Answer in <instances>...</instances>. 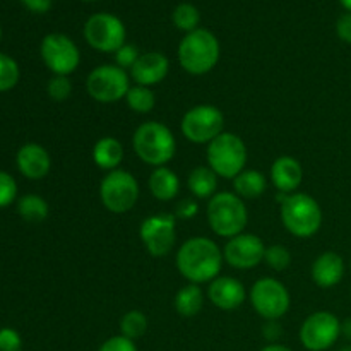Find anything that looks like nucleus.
Listing matches in <instances>:
<instances>
[{
	"label": "nucleus",
	"instance_id": "dca6fc26",
	"mask_svg": "<svg viewBox=\"0 0 351 351\" xmlns=\"http://www.w3.org/2000/svg\"><path fill=\"white\" fill-rule=\"evenodd\" d=\"M170 71V60L167 55L160 53V51H147V53H141L134 67L130 69V77L136 81V84L146 86H156L163 81Z\"/></svg>",
	"mask_w": 351,
	"mask_h": 351
},
{
	"label": "nucleus",
	"instance_id": "0eeeda50",
	"mask_svg": "<svg viewBox=\"0 0 351 351\" xmlns=\"http://www.w3.org/2000/svg\"><path fill=\"white\" fill-rule=\"evenodd\" d=\"M99 197L103 206L115 215H123L136 206L139 199V184L127 170H113L99 185Z\"/></svg>",
	"mask_w": 351,
	"mask_h": 351
},
{
	"label": "nucleus",
	"instance_id": "4468645a",
	"mask_svg": "<svg viewBox=\"0 0 351 351\" xmlns=\"http://www.w3.org/2000/svg\"><path fill=\"white\" fill-rule=\"evenodd\" d=\"M341 336V322L326 311L314 312L300 328V341L308 351H326Z\"/></svg>",
	"mask_w": 351,
	"mask_h": 351
},
{
	"label": "nucleus",
	"instance_id": "5701e85b",
	"mask_svg": "<svg viewBox=\"0 0 351 351\" xmlns=\"http://www.w3.org/2000/svg\"><path fill=\"white\" fill-rule=\"evenodd\" d=\"M187 185L197 199H211L218 194V175L209 167H197L189 173Z\"/></svg>",
	"mask_w": 351,
	"mask_h": 351
},
{
	"label": "nucleus",
	"instance_id": "2eb2a0df",
	"mask_svg": "<svg viewBox=\"0 0 351 351\" xmlns=\"http://www.w3.org/2000/svg\"><path fill=\"white\" fill-rule=\"evenodd\" d=\"M266 245L252 233H240L228 240L223 250L226 263L235 269H252L264 261Z\"/></svg>",
	"mask_w": 351,
	"mask_h": 351
},
{
	"label": "nucleus",
	"instance_id": "9b49d317",
	"mask_svg": "<svg viewBox=\"0 0 351 351\" xmlns=\"http://www.w3.org/2000/svg\"><path fill=\"white\" fill-rule=\"evenodd\" d=\"M250 304L261 317L278 321L290 308V291L276 278H263L256 281L250 290Z\"/></svg>",
	"mask_w": 351,
	"mask_h": 351
},
{
	"label": "nucleus",
	"instance_id": "a18cd8bd",
	"mask_svg": "<svg viewBox=\"0 0 351 351\" xmlns=\"http://www.w3.org/2000/svg\"><path fill=\"white\" fill-rule=\"evenodd\" d=\"M0 40H2V27H0Z\"/></svg>",
	"mask_w": 351,
	"mask_h": 351
},
{
	"label": "nucleus",
	"instance_id": "f3484780",
	"mask_svg": "<svg viewBox=\"0 0 351 351\" xmlns=\"http://www.w3.org/2000/svg\"><path fill=\"white\" fill-rule=\"evenodd\" d=\"M208 297L215 307L221 311H235L245 302V287L232 276H218L211 281Z\"/></svg>",
	"mask_w": 351,
	"mask_h": 351
},
{
	"label": "nucleus",
	"instance_id": "39448f33",
	"mask_svg": "<svg viewBox=\"0 0 351 351\" xmlns=\"http://www.w3.org/2000/svg\"><path fill=\"white\" fill-rule=\"evenodd\" d=\"M283 226L297 239H311L322 226V209L312 195L290 194L281 204Z\"/></svg>",
	"mask_w": 351,
	"mask_h": 351
},
{
	"label": "nucleus",
	"instance_id": "49530a36",
	"mask_svg": "<svg viewBox=\"0 0 351 351\" xmlns=\"http://www.w3.org/2000/svg\"><path fill=\"white\" fill-rule=\"evenodd\" d=\"M84 2H95V0H84Z\"/></svg>",
	"mask_w": 351,
	"mask_h": 351
},
{
	"label": "nucleus",
	"instance_id": "aec40b11",
	"mask_svg": "<svg viewBox=\"0 0 351 351\" xmlns=\"http://www.w3.org/2000/svg\"><path fill=\"white\" fill-rule=\"evenodd\" d=\"M345 276V261L336 252H324L312 264V280L319 288H335Z\"/></svg>",
	"mask_w": 351,
	"mask_h": 351
},
{
	"label": "nucleus",
	"instance_id": "7c9ffc66",
	"mask_svg": "<svg viewBox=\"0 0 351 351\" xmlns=\"http://www.w3.org/2000/svg\"><path fill=\"white\" fill-rule=\"evenodd\" d=\"M264 263L274 271H285L291 264V254L287 247L280 245H271L266 247V252H264Z\"/></svg>",
	"mask_w": 351,
	"mask_h": 351
},
{
	"label": "nucleus",
	"instance_id": "f257e3e1",
	"mask_svg": "<svg viewBox=\"0 0 351 351\" xmlns=\"http://www.w3.org/2000/svg\"><path fill=\"white\" fill-rule=\"evenodd\" d=\"M223 252L208 237L185 240L177 252V269L189 283L201 285L218 278L223 266Z\"/></svg>",
	"mask_w": 351,
	"mask_h": 351
},
{
	"label": "nucleus",
	"instance_id": "37998d69",
	"mask_svg": "<svg viewBox=\"0 0 351 351\" xmlns=\"http://www.w3.org/2000/svg\"><path fill=\"white\" fill-rule=\"evenodd\" d=\"M339 2H341V5L345 7L348 12H351V0H339Z\"/></svg>",
	"mask_w": 351,
	"mask_h": 351
},
{
	"label": "nucleus",
	"instance_id": "4be33fe9",
	"mask_svg": "<svg viewBox=\"0 0 351 351\" xmlns=\"http://www.w3.org/2000/svg\"><path fill=\"white\" fill-rule=\"evenodd\" d=\"M147 185H149L151 194L158 201H171L177 197L178 191H180V180H178L177 173L168 167L154 168Z\"/></svg>",
	"mask_w": 351,
	"mask_h": 351
},
{
	"label": "nucleus",
	"instance_id": "ea45409f",
	"mask_svg": "<svg viewBox=\"0 0 351 351\" xmlns=\"http://www.w3.org/2000/svg\"><path fill=\"white\" fill-rule=\"evenodd\" d=\"M264 336H266L269 341H274L281 336V326L278 324V321H267V324L264 326Z\"/></svg>",
	"mask_w": 351,
	"mask_h": 351
},
{
	"label": "nucleus",
	"instance_id": "f8f14e48",
	"mask_svg": "<svg viewBox=\"0 0 351 351\" xmlns=\"http://www.w3.org/2000/svg\"><path fill=\"white\" fill-rule=\"evenodd\" d=\"M40 55L45 65L55 75H71L81 64V51L77 45L62 33H50L40 45Z\"/></svg>",
	"mask_w": 351,
	"mask_h": 351
},
{
	"label": "nucleus",
	"instance_id": "a211bd4d",
	"mask_svg": "<svg viewBox=\"0 0 351 351\" xmlns=\"http://www.w3.org/2000/svg\"><path fill=\"white\" fill-rule=\"evenodd\" d=\"M17 168L29 180H41L51 168V158L43 146L36 143H27L17 151Z\"/></svg>",
	"mask_w": 351,
	"mask_h": 351
},
{
	"label": "nucleus",
	"instance_id": "c03bdc74",
	"mask_svg": "<svg viewBox=\"0 0 351 351\" xmlns=\"http://www.w3.org/2000/svg\"><path fill=\"white\" fill-rule=\"evenodd\" d=\"M339 351H351V345H348V346H345V348H341Z\"/></svg>",
	"mask_w": 351,
	"mask_h": 351
},
{
	"label": "nucleus",
	"instance_id": "ddd939ff",
	"mask_svg": "<svg viewBox=\"0 0 351 351\" xmlns=\"http://www.w3.org/2000/svg\"><path fill=\"white\" fill-rule=\"evenodd\" d=\"M141 242L153 257H163L173 249L177 240V216L170 213L153 215L141 223Z\"/></svg>",
	"mask_w": 351,
	"mask_h": 351
},
{
	"label": "nucleus",
	"instance_id": "58836bf2",
	"mask_svg": "<svg viewBox=\"0 0 351 351\" xmlns=\"http://www.w3.org/2000/svg\"><path fill=\"white\" fill-rule=\"evenodd\" d=\"M27 10L36 14H45L50 10L51 0H21Z\"/></svg>",
	"mask_w": 351,
	"mask_h": 351
},
{
	"label": "nucleus",
	"instance_id": "2f4dec72",
	"mask_svg": "<svg viewBox=\"0 0 351 351\" xmlns=\"http://www.w3.org/2000/svg\"><path fill=\"white\" fill-rule=\"evenodd\" d=\"M47 91L51 99L55 101H65L72 95V82L69 81L67 75H53L48 81Z\"/></svg>",
	"mask_w": 351,
	"mask_h": 351
},
{
	"label": "nucleus",
	"instance_id": "6e6552de",
	"mask_svg": "<svg viewBox=\"0 0 351 351\" xmlns=\"http://www.w3.org/2000/svg\"><path fill=\"white\" fill-rule=\"evenodd\" d=\"M86 89L89 96L99 103L120 101L130 89L129 74L115 64L99 65L89 72Z\"/></svg>",
	"mask_w": 351,
	"mask_h": 351
},
{
	"label": "nucleus",
	"instance_id": "a878e982",
	"mask_svg": "<svg viewBox=\"0 0 351 351\" xmlns=\"http://www.w3.org/2000/svg\"><path fill=\"white\" fill-rule=\"evenodd\" d=\"M48 204L43 197L34 194H27L24 197L19 199L17 202V213L21 215V218L26 219L31 223H40L45 221L48 216Z\"/></svg>",
	"mask_w": 351,
	"mask_h": 351
},
{
	"label": "nucleus",
	"instance_id": "bb28decb",
	"mask_svg": "<svg viewBox=\"0 0 351 351\" xmlns=\"http://www.w3.org/2000/svg\"><path fill=\"white\" fill-rule=\"evenodd\" d=\"M125 101L129 108L136 113H149L156 105V98H154V93L151 91V88L139 84L130 86Z\"/></svg>",
	"mask_w": 351,
	"mask_h": 351
},
{
	"label": "nucleus",
	"instance_id": "9d476101",
	"mask_svg": "<svg viewBox=\"0 0 351 351\" xmlns=\"http://www.w3.org/2000/svg\"><path fill=\"white\" fill-rule=\"evenodd\" d=\"M225 117L215 105H197L189 110L180 123L185 139L194 144H209L223 134Z\"/></svg>",
	"mask_w": 351,
	"mask_h": 351
},
{
	"label": "nucleus",
	"instance_id": "79ce46f5",
	"mask_svg": "<svg viewBox=\"0 0 351 351\" xmlns=\"http://www.w3.org/2000/svg\"><path fill=\"white\" fill-rule=\"evenodd\" d=\"M261 351H291V350L287 348V346H283V345H269Z\"/></svg>",
	"mask_w": 351,
	"mask_h": 351
},
{
	"label": "nucleus",
	"instance_id": "412c9836",
	"mask_svg": "<svg viewBox=\"0 0 351 351\" xmlns=\"http://www.w3.org/2000/svg\"><path fill=\"white\" fill-rule=\"evenodd\" d=\"M93 160L101 170H119V165L123 160L122 143L112 136L101 137L96 141L95 147H93Z\"/></svg>",
	"mask_w": 351,
	"mask_h": 351
},
{
	"label": "nucleus",
	"instance_id": "6ab92c4d",
	"mask_svg": "<svg viewBox=\"0 0 351 351\" xmlns=\"http://www.w3.org/2000/svg\"><path fill=\"white\" fill-rule=\"evenodd\" d=\"M271 180L273 185L278 189V192L291 194L300 187L304 180V168L300 161L293 156H280L274 160L271 167Z\"/></svg>",
	"mask_w": 351,
	"mask_h": 351
},
{
	"label": "nucleus",
	"instance_id": "c9c22d12",
	"mask_svg": "<svg viewBox=\"0 0 351 351\" xmlns=\"http://www.w3.org/2000/svg\"><path fill=\"white\" fill-rule=\"evenodd\" d=\"M98 351H137L136 343L132 339L125 338V336H112L110 339H106Z\"/></svg>",
	"mask_w": 351,
	"mask_h": 351
},
{
	"label": "nucleus",
	"instance_id": "c85d7f7f",
	"mask_svg": "<svg viewBox=\"0 0 351 351\" xmlns=\"http://www.w3.org/2000/svg\"><path fill=\"white\" fill-rule=\"evenodd\" d=\"M147 331V317L141 311H129L120 319V332L129 339H137Z\"/></svg>",
	"mask_w": 351,
	"mask_h": 351
},
{
	"label": "nucleus",
	"instance_id": "1a4fd4ad",
	"mask_svg": "<svg viewBox=\"0 0 351 351\" xmlns=\"http://www.w3.org/2000/svg\"><path fill=\"white\" fill-rule=\"evenodd\" d=\"M127 31L122 19L110 12L93 14L84 24V38L88 45L103 53H115L125 45Z\"/></svg>",
	"mask_w": 351,
	"mask_h": 351
},
{
	"label": "nucleus",
	"instance_id": "f704fd0d",
	"mask_svg": "<svg viewBox=\"0 0 351 351\" xmlns=\"http://www.w3.org/2000/svg\"><path fill=\"white\" fill-rule=\"evenodd\" d=\"M23 350V339L19 332L12 328L0 329V351H21Z\"/></svg>",
	"mask_w": 351,
	"mask_h": 351
},
{
	"label": "nucleus",
	"instance_id": "393cba45",
	"mask_svg": "<svg viewBox=\"0 0 351 351\" xmlns=\"http://www.w3.org/2000/svg\"><path fill=\"white\" fill-rule=\"evenodd\" d=\"M202 305H204V293L199 285L189 283L175 295V308L182 317H195L202 311Z\"/></svg>",
	"mask_w": 351,
	"mask_h": 351
},
{
	"label": "nucleus",
	"instance_id": "423d86ee",
	"mask_svg": "<svg viewBox=\"0 0 351 351\" xmlns=\"http://www.w3.org/2000/svg\"><path fill=\"white\" fill-rule=\"evenodd\" d=\"M206 158H208V167L218 177L233 180L237 175L245 170L247 146L242 137L237 134L223 132L208 144Z\"/></svg>",
	"mask_w": 351,
	"mask_h": 351
},
{
	"label": "nucleus",
	"instance_id": "e433bc0d",
	"mask_svg": "<svg viewBox=\"0 0 351 351\" xmlns=\"http://www.w3.org/2000/svg\"><path fill=\"white\" fill-rule=\"evenodd\" d=\"M199 215V204L195 201H191V199H184L182 202H178L177 211H175V216L180 219H192Z\"/></svg>",
	"mask_w": 351,
	"mask_h": 351
},
{
	"label": "nucleus",
	"instance_id": "20e7f679",
	"mask_svg": "<svg viewBox=\"0 0 351 351\" xmlns=\"http://www.w3.org/2000/svg\"><path fill=\"white\" fill-rule=\"evenodd\" d=\"M249 213L242 197L233 192H218L209 199L208 223L213 232L223 239H233L245 230Z\"/></svg>",
	"mask_w": 351,
	"mask_h": 351
},
{
	"label": "nucleus",
	"instance_id": "4c0bfd02",
	"mask_svg": "<svg viewBox=\"0 0 351 351\" xmlns=\"http://www.w3.org/2000/svg\"><path fill=\"white\" fill-rule=\"evenodd\" d=\"M336 33H338L339 40L345 43H351V12L343 14L336 23Z\"/></svg>",
	"mask_w": 351,
	"mask_h": 351
},
{
	"label": "nucleus",
	"instance_id": "c756f323",
	"mask_svg": "<svg viewBox=\"0 0 351 351\" xmlns=\"http://www.w3.org/2000/svg\"><path fill=\"white\" fill-rule=\"evenodd\" d=\"M19 65L12 57L0 53V93L9 91L19 82Z\"/></svg>",
	"mask_w": 351,
	"mask_h": 351
},
{
	"label": "nucleus",
	"instance_id": "a19ab883",
	"mask_svg": "<svg viewBox=\"0 0 351 351\" xmlns=\"http://www.w3.org/2000/svg\"><path fill=\"white\" fill-rule=\"evenodd\" d=\"M341 335H345L346 338L351 339V317L346 319V321L341 324Z\"/></svg>",
	"mask_w": 351,
	"mask_h": 351
},
{
	"label": "nucleus",
	"instance_id": "7ed1b4c3",
	"mask_svg": "<svg viewBox=\"0 0 351 351\" xmlns=\"http://www.w3.org/2000/svg\"><path fill=\"white\" fill-rule=\"evenodd\" d=\"M132 146L141 161L151 167H165L177 153L173 132L161 122H146L134 132Z\"/></svg>",
	"mask_w": 351,
	"mask_h": 351
},
{
	"label": "nucleus",
	"instance_id": "cd10ccee",
	"mask_svg": "<svg viewBox=\"0 0 351 351\" xmlns=\"http://www.w3.org/2000/svg\"><path fill=\"white\" fill-rule=\"evenodd\" d=\"M171 19H173V24L180 31L192 33V31L199 29L197 26L201 23V12H199L195 5L184 2L175 7L173 14H171Z\"/></svg>",
	"mask_w": 351,
	"mask_h": 351
},
{
	"label": "nucleus",
	"instance_id": "b1692460",
	"mask_svg": "<svg viewBox=\"0 0 351 351\" xmlns=\"http://www.w3.org/2000/svg\"><path fill=\"white\" fill-rule=\"evenodd\" d=\"M233 187L240 197L256 199L267 191V178L257 170H243L233 178Z\"/></svg>",
	"mask_w": 351,
	"mask_h": 351
},
{
	"label": "nucleus",
	"instance_id": "72a5a7b5",
	"mask_svg": "<svg viewBox=\"0 0 351 351\" xmlns=\"http://www.w3.org/2000/svg\"><path fill=\"white\" fill-rule=\"evenodd\" d=\"M141 57L139 50H137L134 45H123L122 48L115 51V65H119L120 69H132L134 64L137 62V58Z\"/></svg>",
	"mask_w": 351,
	"mask_h": 351
},
{
	"label": "nucleus",
	"instance_id": "473e14b6",
	"mask_svg": "<svg viewBox=\"0 0 351 351\" xmlns=\"http://www.w3.org/2000/svg\"><path fill=\"white\" fill-rule=\"evenodd\" d=\"M17 197V184L14 177L0 170V209L12 204Z\"/></svg>",
	"mask_w": 351,
	"mask_h": 351
},
{
	"label": "nucleus",
	"instance_id": "f03ea898",
	"mask_svg": "<svg viewBox=\"0 0 351 351\" xmlns=\"http://www.w3.org/2000/svg\"><path fill=\"white\" fill-rule=\"evenodd\" d=\"M221 55L219 41L209 29L187 33L178 45V62L192 75H204L216 67Z\"/></svg>",
	"mask_w": 351,
	"mask_h": 351
}]
</instances>
